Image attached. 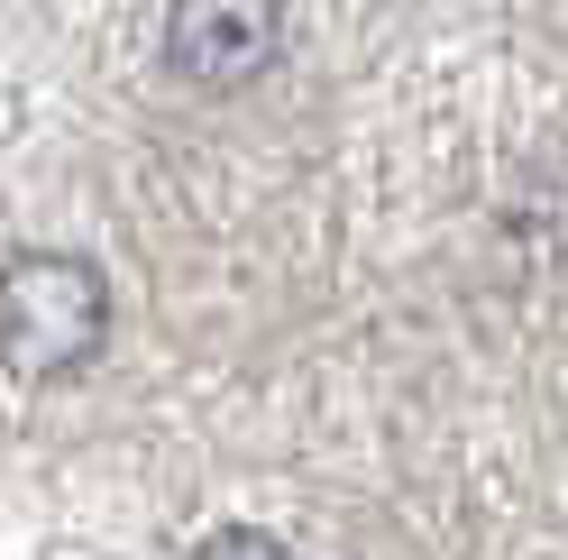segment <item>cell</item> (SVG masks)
Here are the masks:
<instances>
[{"mask_svg": "<svg viewBox=\"0 0 568 560\" xmlns=\"http://www.w3.org/2000/svg\"><path fill=\"white\" fill-rule=\"evenodd\" d=\"M111 340V276L74 249H28L0 267V359L19 377H74Z\"/></svg>", "mask_w": 568, "mask_h": 560, "instance_id": "obj_1", "label": "cell"}, {"mask_svg": "<svg viewBox=\"0 0 568 560\" xmlns=\"http://www.w3.org/2000/svg\"><path fill=\"white\" fill-rule=\"evenodd\" d=\"M284 56V0H174L165 74L202 92H239Z\"/></svg>", "mask_w": 568, "mask_h": 560, "instance_id": "obj_2", "label": "cell"}, {"mask_svg": "<svg viewBox=\"0 0 568 560\" xmlns=\"http://www.w3.org/2000/svg\"><path fill=\"white\" fill-rule=\"evenodd\" d=\"M193 560H294V551H284L266 523H221V533L193 542Z\"/></svg>", "mask_w": 568, "mask_h": 560, "instance_id": "obj_3", "label": "cell"}]
</instances>
